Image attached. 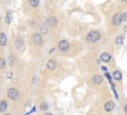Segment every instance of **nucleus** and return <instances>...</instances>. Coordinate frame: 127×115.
I'll return each mask as SVG.
<instances>
[{
    "label": "nucleus",
    "mask_w": 127,
    "mask_h": 115,
    "mask_svg": "<svg viewBox=\"0 0 127 115\" xmlns=\"http://www.w3.org/2000/svg\"><path fill=\"white\" fill-rule=\"evenodd\" d=\"M127 19V13H116L112 17V23L115 26L121 25L125 20Z\"/></svg>",
    "instance_id": "nucleus-1"
},
{
    "label": "nucleus",
    "mask_w": 127,
    "mask_h": 115,
    "mask_svg": "<svg viewBox=\"0 0 127 115\" xmlns=\"http://www.w3.org/2000/svg\"><path fill=\"white\" fill-rule=\"evenodd\" d=\"M100 38H101V34H100L98 31H95V30L90 31V32L86 35V40H87V42H89V43H96V42L99 41Z\"/></svg>",
    "instance_id": "nucleus-2"
},
{
    "label": "nucleus",
    "mask_w": 127,
    "mask_h": 115,
    "mask_svg": "<svg viewBox=\"0 0 127 115\" xmlns=\"http://www.w3.org/2000/svg\"><path fill=\"white\" fill-rule=\"evenodd\" d=\"M7 96L11 99V100H17L19 98V92L16 88L11 87L7 90Z\"/></svg>",
    "instance_id": "nucleus-3"
},
{
    "label": "nucleus",
    "mask_w": 127,
    "mask_h": 115,
    "mask_svg": "<svg viewBox=\"0 0 127 115\" xmlns=\"http://www.w3.org/2000/svg\"><path fill=\"white\" fill-rule=\"evenodd\" d=\"M58 48L61 52H66L69 48V44L66 40H61L59 42V45H58Z\"/></svg>",
    "instance_id": "nucleus-4"
},
{
    "label": "nucleus",
    "mask_w": 127,
    "mask_h": 115,
    "mask_svg": "<svg viewBox=\"0 0 127 115\" xmlns=\"http://www.w3.org/2000/svg\"><path fill=\"white\" fill-rule=\"evenodd\" d=\"M32 39H33V42L35 45H42L43 44V37H42V34L40 32L34 33Z\"/></svg>",
    "instance_id": "nucleus-5"
},
{
    "label": "nucleus",
    "mask_w": 127,
    "mask_h": 115,
    "mask_svg": "<svg viewBox=\"0 0 127 115\" xmlns=\"http://www.w3.org/2000/svg\"><path fill=\"white\" fill-rule=\"evenodd\" d=\"M15 46H16V48H17L19 51H21V52L25 51V43H24V40H23L22 38H17V39H16V41H15Z\"/></svg>",
    "instance_id": "nucleus-6"
},
{
    "label": "nucleus",
    "mask_w": 127,
    "mask_h": 115,
    "mask_svg": "<svg viewBox=\"0 0 127 115\" xmlns=\"http://www.w3.org/2000/svg\"><path fill=\"white\" fill-rule=\"evenodd\" d=\"M39 30H40V33L42 35H47L48 32H49V29H48V24L45 23V22H41L39 24Z\"/></svg>",
    "instance_id": "nucleus-7"
},
{
    "label": "nucleus",
    "mask_w": 127,
    "mask_h": 115,
    "mask_svg": "<svg viewBox=\"0 0 127 115\" xmlns=\"http://www.w3.org/2000/svg\"><path fill=\"white\" fill-rule=\"evenodd\" d=\"M46 23H47L48 26H50V27H55V26H57V24H58V19H57L56 17H54V16H51V17H48V18H47Z\"/></svg>",
    "instance_id": "nucleus-8"
},
{
    "label": "nucleus",
    "mask_w": 127,
    "mask_h": 115,
    "mask_svg": "<svg viewBox=\"0 0 127 115\" xmlns=\"http://www.w3.org/2000/svg\"><path fill=\"white\" fill-rule=\"evenodd\" d=\"M91 81H92V83H93V84L98 85V84H101V83L103 82V77H102L101 75L96 74V75H94V76L91 78Z\"/></svg>",
    "instance_id": "nucleus-9"
},
{
    "label": "nucleus",
    "mask_w": 127,
    "mask_h": 115,
    "mask_svg": "<svg viewBox=\"0 0 127 115\" xmlns=\"http://www.w3.org/2000/svg\"><path fill=\"white\" fill-rule=\"evenodd\" d=\"M115 107V103L113 101H107L105 104H104V109L106 112H111Z\"/></svg>",
    "instance_id": "nucleus-10"
},
{
    "label": "nucleus",
    "mask_w": 127,
    "mask_h": 115,
    "mask_svg": "<svg viewBox=\"0 0 127 115\" xmlns=\"http://www.w3.org/2000/svg\"><path fill=\"white\" fill-rule=\"evenodd\" d=\"M99 58H100V59H101L103 62H108V61H110V59H111V55L108 54V53H102Z\"/></svg>",
    "instance_id": "nucleus-11"
},
{
    "label": "nucleus",
    "mask_w": 127,
    "mask_h": 115,
    "mask_svg": "<svg viewBox=\"0 0 127 115\" xmlns=\"http://www.w3.org/2000/svg\"><path fill=\"white\" fill-rule=\"evenodd\" d=\"M56 66H57V61H56L55 59L51 58V59H49V60H48V62H47V67H48L49 69L53 70V69H55V68H56Z\"/></svg>",
    "instance_id": "nucleus-12"
},
{
    "label": "nucleus",
    "mask_w": 127,
    "mask_h": 115,
    "mask_svg": "<svg viewBox=\"0 0 127 115\" xmlns=\"http://www.w3.org/2000/svg\"><path fill=\"white\" fill-rule=\"evenodd\" d=\"M11 21H12V11L8 10L5 14V22H6V24H10Z\"/></svg>",
    "instance_id": "nucleus-13"
},
{
    "label": "nucleus",
    "mask_w": 127,
    "mask_h": 115,
    "mask_svg": "<svg viewBox=\"0 0 127 115\" xmlns=\"http://www.w3.org/2000/svg\"><path fill=\"white\" fill-rule=\"evenodd\" d=\"M7 43V37L5 35V33H1L0 34V46L1 47H4Z\"/></svg>",
    "instance_id": "nucleus-14"
},
{
    "label": "nucleus",
    "mask_w": 127,
    "mask_h": 115,
    "mask_svg": "<svg viewBox=\"0 0 127 115\" xmlns=\"http://www.w3.org/2000/svg\"><path fill=\"white\" fill-rule=\"evenodd\" d=\"M16 61H17V59H16V58L14 56H9L8 57V64H9V66H14L16 64Z\"/></svg>",
    "instance_id": "nucleus-15"
},
{
    "label": "nucleus",
    "mask_w": 127,
    "mask_h": 115,
    "mask_svg": "<svg viewBox=\"0 0 127 115\" xmlns=\"http://www.w3.org/2000/svg\"><path fill=\"white\" fill-rule=\"evenodd\" d=\"M7 101L6 100H1L0 101V112H5L6 109H7Z\"/></svg>",
    "instance_id": "nucleus-16"
},
{
    "label": "nucleus",
    "mask_w": 127,
    "mask_h": 115,
    "mask_svg": "<svg viewBox=\"0 0 127 115\" xmlns=\"http://www.w3.org/2000/svg\"><path fill=\"white\" fill-rule=\"evenodd\" d=\"M115 44H116L117 46H122V45L124 44V37H123L122 35L118 36V37L115 39Z\"/></svg>",
    "instance_id": "nucleus-17"
},
{
    "label": "nucleus",
    "mask_w": 127,
    "mask_h": 115,
    "mask_svg": "<svg viewBox=\"0 0 127 115\" xmlns=\"http://www.w3.org/2000/svg\"><path fill=\"white\" fill-rule=\"evenodd\" d=\"M113 77H114V79L117 80V81L121 80V79H122V73H121V71L115 70V71L113 72Z\"/></svg>",
    "instance_id": "nucleus-18"
},
{
    "label": "nucleus",
    "mask_w": 127,
    "mask_h": 115,
    "mask_svg": "<svg viewBox=\"0 0 127 115\" xmlns=\"http://www.w3.org/2000/svg\"><path fill=\"white\" fill-rule=\"evenodd\" d=\"M48 108H49V105H48V103H47V102L43 101V102H41V103H40V109H41L42 111H47V110H48Z\"/></svg>",
    "instance_id": "nucleus-19"
},
{
    "label": "nucleus",
    "mask_w": 127,
    "mask_h": 115,
    "mask_svg": "<svg viewBox=\"0 0 127 115\" xmlns=\"http://www.w3.org/2000/svg\"><path fill=\"white\" fill-rule=\"evenodd\" d=\"M28 2L32 7H38L40 4V0H28Z\"/></svg>",
    "instance_id": "nucleus-20"
},
{
    "label": "nucleus",
    "mask_w": 127,
    "mask_h": 115,
    "mask_svg": "<svg viewBox=\"0 0 127 115\" xmlns=\"http://www.w3.org/2000/svg\"><path fill=\"white\" fill-rule=\"evenodd\" d=\"M5 66H6V61H5V59L2 58L0 59V68L3 69Z\"/></svg>",
    "instance_id": "nucleus-21"
},
{
    "label": "nucleus",
    "mask_w": 127,
    "mask_h": 115,
    "mask_svg": "<svg viewBox=\"0 0 127 115\" xmlns=\"http://www.w3.org/2000/svg\"><path fill=\"white\" fill-rule=\"evenodd\" d=\"M6 78H8V79H11L12 77H13V72L12 71H8V72H6Z\"/></svg>",
    "instance_id": "nucleus-22"
},
{
    "label": "nucleus",
    "mask_w": 127,
    "mask_h": 115,
    "mask_svg": "<svg viewBox=\"0 0 127 115\" xmlns=\"http://www.w3.org/2000/svg\"><path fill=\"white\" fill-rule=\"evenodd\" d=\"M105 76L108 78V80H109V82H110V84H112V79H111V76L109 75V73L108 72H105Z\"/></svg>",
    "instance_id": "nucleus-23"
},
{
    "label": "nucleus",
    "mask_w": 127,
    "mask_h": 115,
    "mask_svg": "<svg viewBox=\"0 0 127 115\" xmlns=\"http://www.w3.org/2000/svg\"><path fill=\"white\" fill-rule=\"evenodd\" d=\"M124 112H125V113L127 114V103H126V104L124 105Z\"/></svg>",
    "instance_id": "nucleus-24"
},
{
    "label": "nucleus",
    "mask_w": 127,
    "mask_h": 115,
    "mask_svg": "<svg viewBox=\"0 0 127 115\" xmlns=\"http://www.w3.org/2000/svg\"><path fill=\"white\" fill-rule=\"evenodd\" d=\"M101 69H102V70H104V71H106V70H107V68H106L105 66H102V67H101Z\"/></svg>",
    "instance_id": "nucleus-25"
},
{
    "label": "nucleus",
    "mask_w": 127,
    "mask_h": 115,
    "mask_svg": "<svg viewBox=\"0 0 127 115\" xmlns=\"http://www.w3.org/2000/svg\"><path fill=\"white\" fill-rule=\"evenodd\" d=\"M123 31H125V32H126V31H127V25H126V26H124V27H123Z\"/></svg>",
    "instance_id": "nucleus-26"
},
{
    "label": "nucleus",
    "mask_w": 127,
    "mask_h": 115,
    "mask_svg": "<svg viewBox=\"0 0 127 115\" xmlns=\"http://www.w3.org/2000/svg\"><path fill=\"white\" fill-rule=\"evenodd\" d=\"M54 51H55V48H52V49H51V51H50V53H51V54H52V53H53V52H54Z\"/></svg>",
    "instance_id": "nucleus-27"
},
{
    "label": "nucleus",
    "mask_w": 127,
    "mask_h": 115,
    "mask_svg": "<svg viewBox=\"0 0 127 115\" xmlns=\"http://www.w3.org/2000/svg\"><path fill=\"white\" fill-rule=\"evenodd\" d=\"M121 2H123V3H127V0H120Z\"/></svg>",
    "instance_id": "nucleus-28"
},
{
    "label": "nucleus",
    "mask_w": 127,
    "mask_h": 115,
    "mask_svg": "<svg viewBox=\"0 0 127 115\" xmlns=\"http://www.w3.org/2000/svg\"><path fill=\"white\" fill-rule=\"evenodd\" d=\"M45 115H53V114H52V113H49V112H48V113H46Z\"/></svg>",
    "instance_id": "nucleus-29"
},
{
    "label": "nucleus",
    "mask_w": 127,
    "mask_h": 115,
    "mask_svg": "<svg viewBox=\"0 0 127 115\" xmlns=\"http://www.w3.org/2000/svg\"><path fill=\"white\" fill-rule=\"evenodd\" d=\"M4 115H11V114H9V113H7V114H4Z\"/></svg>",
    "instance_id": "nucleus-30"
}]
</instances>
